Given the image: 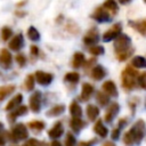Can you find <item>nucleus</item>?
<instances>
[{
	"instance_id": "obj_1",
	"label": "nucleus",
	"mask_w": 146,
	"mask_h": 146,
	"mask_svg": "<svg viewBox=\"0 0 146 146\" xmlns=\"http://www.w3.org/2000/svg\"><path fill=\"white\" fill-rule=\"evenodd\" d=\"M114 51L115 56L120 62L127 60L135 51L133 47L131 46V39L127 34H120L114 40Z\"/></svg>"
},
{
	"instance_id": "obj_2",
	"label": "nucleus",
	"mask_w": 146,
	"mask_h": 146,
	"mask_svg": "<svg viewBox=\"0 0 146 146\" xmlns=\"http://www.w3.org/2000/svg\"><path fill=\"white\" fill-rule=\"evenodd\" d=\"M146 135V125L143 120H138L129 131H127L123 136V141L127 145H132V144H138L140 140L145 137Z\"/></svg>"
},
{
	"instance_id": "obj_3",
	"label": "nucleus",
	"mask_w": 146,
	"mask_h": 146,
	"mask_svg": "<svg viewBox=\"0 0 146 146\" xmlns=\"http://www.w3.org/2000/svg\"><path fill=\"white\" fill-rule=\"evenodd\" d=\"M138 75H139V72L137 70L132 68V66H127L121 74L122 87L125 90H131L132 88H135Z\"/></svg>"
},
{
	"instance_id": "obj_4",
	"label": "nucleus",
	"mask_w": 146,
	"mask_h": 146,
	"mask_svg": "<svg viewBox=\"0 0 146 146\" xmlns=\"http://www.w3.org/2000/svg\"><path fill=\"white\" fill-rule=\"evenodd\" d=\"M122 32V25L121 23H115L114 25H112L110 27V30H107L104 34H103V40L105 42H108V41H112V40H115Z\"/></svg>"
},
{
	"instance_id": "obj_5",
	"label": "nucleus",
	"mask_w": 146,
	"mask_h": 146,
	"mask_svg": "<svg viewBox=\"0 0 146 146\" xmlns=\"http://www.w3.org/2000/svg\"><path fill=\"white\" fill-rule=\"evenodd\" d=\"M27 136H29L27 129L23 123H18L11 129V139H14L15 141L26 139Z\"/></svg>"
},
{
	"instance_id": "obj_6",
	"label": "nucleus",
	"mask_w": 146,
	"mask_h": 146,
	"mask_svg": "<svg viewBox=\"0 0 146 146\" xmlns=\"http://www.w3.org/2000/svg\"><path fill=\"white\" fill-rule=\"evenodd\" d=\"M91 17L99 22V23H104V22H110L111 21V14L108 11H106L103 7H97L95 9V11L92 13Z\"/></svg>"
},
{
	"instance_id": "obj_7",
	"label": "nucleus",
	"mask_w": 146,
	"mask_h": 146,
	"mask_svg": "<svg viewBox=\"0 0 146 146\" xmlns=\"http://www.w3.org/2000/svg\"><path fill=\"white\" fill-rule=\"evenodd\" d=\"M41 98H42V95L40 91H34L30 99H29V104H30V108L32 110V112L34 113H38L40 111V107H41Z\"/></svg>"
},
{
	"instance_id": "obj_8",
	"label": "nucleus",
	"mask_w": 146,
	"mask_h": 146,
	"mask_svg": "<svg viewBox=\"0 0 146 146\" xmlns=\"http://www.w3.org/2000/svg\"><path fill=\"white\" fill-rule=\"evenodd\" d=\"M34 79L36 80V82L41 86H48L51 83L52 79H54V75L51 73H48V72H44V71H36L35 72V75H34Z\"/></svg>"
},
{
	"instance_id": "obj_9",
	"label": "nucleus",
	"mask_w": 146,
	"mask_h": 146,
	"mask_svg": "<svg viewBox=\"0 0 146 146\" xmlns=\"http://www.w3.org/2000/svg\"><path fill=\"white\" fill-rule=\"evenodd\" d=\"M11 63H13V56L10 51L6 48L0 49V66L7 70L11 66Z\"/></svg>"
},
{
	"instance_id": "obj_10",
	"label": "nucleus",
	"mask_w": 146,
	"mask_h": 146,
	"mask_svg": "<svg viewBox=\"0 0 146 146\" xmlns=\"http://www.w3.org/2000/svg\"><path fill=\"white\" fill-rule=\"evenodd\" d=\"M98 40H99V38H98V31H97V29H90L87 33H86V35L83 36V43L86 44V46H95L97 42H98Z\"/></svg>"
},
{
	"instance_id": "obj_11",
	"label": "nucleus",
	"mask_w": 146,
	"mask_h": 146,
	"mask_svg": "<svg viewBox=\"0 0 146 146\" xmlns=\"http://www.w3.org/2000/svg\"><path fill=\"white\" fill-rule=\"evenodd\" d=\"M102 90L108 97H116L117 96V88L116 84L112 80H107L102 84Z\"/></svg>"
},
{
	"instance_id": "obj_12",
	"label": "nucleus",
	"mask_w": 146,
	"mask_h": 146,
	"mask_svg": "<svg viewBox=\"0 0 146 146\" xmlns=\"http://www.w3.org/2000/svg\"><path fill=\"white\" fill-rule=\"evenodd\" d=\"M24 44V39H23V34L22 33H17L16 35L13 36L11 41L9 42V48L14 51H18L23 48Z\"/></svg>"
},
{
	"instance_id": "obj_13",
	"label": "nucleus",
	"mask_w": 146,
	"mask_h": 146,
	"mask_svg": "<svg viewBox=\"0 0 146 146\" xmlns=\"http://www.w3.org/2000/svg\"><path fill=\"white\" fill-rule=\"evenodd\" d=\"M119 110H120L119 104H117V103H112V104L107 107V110H106V112H105V116H104L105 121H106V122H112V120H113V119L116 116V114L119 113Z\"/></svg>"
},
{
	"instance_id": "obj_14",
	"label": "nucleus",
	"mask_w": 146,
	"mask_h": 146,
	"mask_svg": "<svg viewBox=\"0 0 146 146\" xmlns=\"http://www.w3.org/2000/svg\"><path fill=\"white\" fill-rule=\"evenodd\" d=\"M22 100H23V96L21 95V94H17V95H15L9 102H8V104L6 105V107H5V110L6 111H14L15 108H17L19 105H21V103H22Z\"/></svg>"
},
{
	"instance_id": "obj_15",
	"label": "nucleus",
	"mask_w": 146,
	"mask_h": 146,
	"mask_svg": "<svg viewBox=\"0 0 146 146\" xmlns=\"http://www.w3.org/2000/svg\"><path fill=\"white\" fill-rule=\"evenodd\" d=\"M94 91H95V89H94L92 84L87 83V82L83 83L82 84V90H81V96H80L81 100H83V102L88 100L91 97V95L94 94Z\"/></svg>"
},
{
	"instance_id": "obj_16",
	"label": "nucleus",
	"mask_w": 146,
	"mask_h": 146,
	"mask_svg": "<svg viewBox=\"0 0 146 146\" xmlns=\"http://www.w3.org/2000/svg\"><path fill=\"white\" fill-rule=\"evenodd\" d=\"M129 25L132 26L136 31H138L143 35L146 34V18L140 19V21H130L129 22Z\"/></svg>"
},
{
	"instance_id": "obj_17",
	"label": "nucleus",
	"mask_w": 146,
	"mask_h": 146,
	"mask_svg": "<svg viewBox=\"0 0 146 146\" xmlns=\"http://www.w3.org/2000/svg\"><path fill=\"white\" fill-rule=\"evenodd\" d=\"M90 75H91V78L94 80L98 81V80H102L106 75V72H105V70H104V67L102 65H95L92 67L91 72H90Z\"/></svg>"
},
{
	"instance_id": "obj_18",
	"label": "nucleus",
	"mask_w": 146,
	"mask_h": 146,
	"mask_svg": "<svg viewBox=\"0 0 146 146\" xmlns=\"http://www.w3.org/2000/svg\"><path fill=\"white\" fill-rule=\"evenodd\" d=\"M26 113H27V107H26L25 105H21V106H18L17 108H15L11 113H9V114H8V120H9L10 122H13V121H15V120H16V117H17V116L25 115Z\"/></svg>"
},
{
	"instance_id": "obj_19",
	"label": "nucleus",
	"mask_w": 146,
	"mask_h": 146,
	"mask_svg": "<svg viewBox=\"0 0 146 146\" xmlns=\"http://www.w3.org/2000/svg\"><path fill=\"white\" fill-rule=\"evenodd\" d=\"M63 132H64V128H63V124L60 123V122H57L49 131H48V136L50 137V138H54V139H56V138H58V137H60L62 135H63Z\"/></svg>"
},
{
	"instance_id": "obj_20",
	"label": "nucleus",
	"mask_w": 146,
	"mask_h": 146,
	"mask_svg": "<svg viewBox=\"0 0 146 146\" xmlns=\"http://www.w3.org/2000/svg\"><path fill=\"white\" fill-rule=\"evenodd\" d=\"M102 7H103L106 11L111 13L112 15H114V14H116V13L119 11V6H117V3H116L115 0H105Z\"/></svg>"
},
{
	"instance_id": "obj_21",
	"label": "nucleus",
	"mask_w": 146,
	"mask_h": 146,
	"mask_svg": "<svg viewBox=\"0 0 146 146\" xmlns=\"http://www.w3.org/2000/svg\"><path fill=\"white\" fill-rule=\"evenodd\" d=\"M16 87L14 84H6V86H1L0 87V102L3 100L5 98H7L9 95H11L15 91Z\"/></svg>"
},
{
	"instance_id": "obj_22",
	"label": "nucleus",
	"mask_w": 146,
	"mask_h": 146,
	"mask_svg": "<svg viewBox=\"0 0 146 146\" xmlns=\"http://www.w3.org/2000/svg\"><path fill=\"white\" fill-rule=\"evenodd\" d=\"M84 62H86L84 55L82 52H80V51H76L74 54V56H73V59H72V66L74 68H79V67L83 66Z\"/></svg>"
},
{
	"instance_id": "obj_23",
	"label": "nucleus",
	"mask_w": 146,
	"mask_h": 146,
	"mask_svg": "<svg viewBox=\"0 0 146 146\" xmlns=\"http://www.w3.org/2000/svg\"><path fill=\"white\" fill-rule=\"evenodd\" d=\"M99 115V108L96 105L89 104L87 106V116L90 121H95Z\"/></svg>"
},
{
	"instance_id": "obj_24",
	"label": "nucleus",
	"mask_w": 146,
	"mask_h": 146,
	"mask_svg": "<svg viewBox=\"0 0 146 146\" xmlns=\"http://www.w3.org/2000/svg\"><path fill=\"white\" fill-rule=\"evenodd\" d=\"M94 131H95L99 137H106V136H107V132H108L107 128L103 124L102 120H98V121L95 123V125H94Z\"/></svg>"
},
{
	"instance_id": "obj_25",
	"label": "nucleus",
	"mask_w": 146,
	"mask_h": 146,
	"mask_svg": "<svg viewBox=\"0 0 146 146\" xmlns=\"http://www.w3.org/2000/svg\"><path fill=\"white\" fill-rule=\"evenodd\" d=\"M70 113L73 117H80L82 115V108L81 106L78 104V102H72L70 105Z\"/></svg>"
},
{
	"instance_id": "obj_26",
	"label": "nucleus",
	"mask_w": 146,
	"mask_h": 146,
	"mask_svg": "<svg viewBox=\"0 0 146 146\" xmlns=\"http://www.w3.org/2000/svg\"><path fill=\"white\" fill-rule=\"evenodd\" d=\"M70 125H71V128L74 130V131H80L84 125H86V123H84V121L83 120H81L80 117H72V120L70 121Z\"/></svg>"
},
{
	"instance_id": "obj_27",
	"label": "nucleus",
	"mask_w": 146,
	"mask_h": 146,
	"mask_svg": "<svg viewBox=\"0 0 146 146\" xmlns=\"http://www.w3.org/2000/svg\"><path fill=\"white\" fill-rule=\"evenodd\" d=\"M65 27H66V30L71 33V34H73V35H75V34H78L79 32H80V29H79V25L74 22V21H72V19H68L67 22H66V25H65Z\"/></svg>"
},
{
	"instance_id": "obj_28",
	"label": "nucleus",
	"mask_w": 146,
	"mask_h": 146,
	"mask_svg": "<svg viewBox=\"0 0 146 146\" xmlns=\"http://www.w3.org/2000/svg\"><path fill=\"white\" fill-rule=\"evenodd\" d=\"M64 111H65V106H64L63 104H60V105H55L54 107H51V108L47 112V115H48V116H57V115H60Z\"/></svg>"
},
{
	"instance_id": "obj_29",
	"label": "nucleus",
	"mask_w": 146,
	"mask_h": 146,
	"mask_svg": "<svg viewBox=\"0 0 146 146\" xmlns=\"http://www.w3.org/2000/svg\"><path fill=\"white\" fill-rule=\"evenodd\" d=\"M131 65L136 68H146V59L141 56H136L132 58Z\"/></svg>"
},
{
	"instance_id": "obj_30",
	"label": "nucleus",
	"mask_w": 146,
	"mask_h": 146,
	"mask_svg": "<svg viewBox=\"0 0 146 146\" xmlns=\"http://www.w3.org/2000/svg\"><path fill=\"white\" fill-rule=\"evenodd\" d=\"M27 36L32 41H39L40 40V33L34 26H30L27 30Z\"/></svg>"
},
{
	"instance_id": "obj_31",
	"label": "nucleus",
	"mask_w": 146,
	"mask_h": 146,
	"mask_svg": "<svg viewBox=\"0 0 146 146\" xmlns=\"http://www.w3.org/2000/svg\"><path fill=\"white\" fill-rule=\"evenodd\" d=\"M64 80L66 82H71V83H76L80 80V75L76 72H67L64 76Z\"/></svg>"
},
{
	"instance_id": "obj_32",
	"label": "nucleus",
	"mask_w": 146,
	"mask_h": 146,
	"mask_svg": "<svg viewBox=\"0 0 146 146\" xmlns=\"http://www.w3.org/2000/svg\"><path fill=\"white\" fill-rule=\"evenodd\" d=\"M44 127H46V124L43 121H36L35 120V121L29 122V128H31L34 131H41L42 129H44Z\"/></svg>"
},
{
	"instance_id": "obj_33",
	"label": "nucleus",
	"mask_w": 146,
	"mask_h": 146,
	"mask_svg": "<svg viewBox=\"0 0 146 146\" xmlns=\"http://www.w3.org/2000/svg\"><path fill=\"white\" fill-rule=\"evenodd\" d=\"M34 75L33 74H29L26 78H25V82H24V87L27 91H31L33 88H34Z\"/></svg>"
},
{
	"instance_id": "obj_34",
	"label": "nucleus",
	"mask_w": 146,
	"mask_h": 146,
	"mask_svg": "<svg viewBox=\"0 0 146 146\" xmlns=\"http://www.w3.org/2000/svg\"><path fill=\"white\" fill-rule=\"evenodd\" d=\"M96 99H97V102L99 103V105L105 106V105L108 103L110 97H108L106 94H104L103 91H98V92L96 94Z\"/></svg>"
},
{
	"instance_id": "obj_35",
	"label": "nucleus",
	"mask_w": 146,
	"mask_h": 146,
	"mask_svg": "<svg viewBox=\"0 0 146 146\" xmlns=\"http://www.w3.org/2000/svg\"><path fill=\"white\" fill-rule=\"evenodd\" d=\"M105 51V49L102 47V46H98V44H95L92 47L89 48V52L94 56H99V55H103Z\"/></svg>"
},
{
	"instance_id": "obj_36",
	"label": "nucleus",
	"mask_w": 146,
	"mask_h": 146,
	"mask_svg": "<svg viewBox=\"0 0 146 146\" xmlns=\"http://www.w3.org/2000/svg\"><path fill=\"white\" fill-rule=\"evenodd\" d=\"M10 36H13V31H11V29L8 27V26L2 27V30H1V39H2L3 41H7Z\"/></svg>"
},
{
	"instance_id": "obj_37",
	"label": "nucleus",
	"mask_w": 146,
	"mask_h": 146,
	"mask_svg": "<svg viewBox=\"0 0 146 146\" xmlns=\"http://www.w3.org/2000/svg\"><path fill=\"white\" fill-rule=\"evenodd\" d=\"M137 82H138V84H139L140 88H143V89L146 90V72L139 73V75L137 78Z\"/></svg>"
},
{
	"instance_id": "obj_38",
	"label": "nucleus",
	"mask_w": 146,
	"mask_h": 146,
	"mask_svg": "<svg viewBox=\"0 0 146 146\" xmlns=\"http://www.w3.org/2000/svg\"><path fill=\"white\" fill-rule=\"evenodd\" d=\"M75 145H76L75 137L72 133H67L65 138V146H75Z\"/></svg>"
},
{
	"instance_id": "obj_39",
	"label": "nucleus",
	"mask_w": 146,
	"mask_h": 146,
	"mask_svg": "<svg viewBox=\"0 0 146 146\" xmlns=\"http://www.w3.org/2000/svg\"><path fill=\"white\" fill-rule=\"evenodd\" d=\"M15 59H16L17 64H18L21 67H22V66H24V65H25V63H26V57H25L23 54H18V55H16Z\"/></svg>"
},
{
	"instance_id": "obj_40",
	"label": "nucleus",
	"mask_w": 146,
	"mask_h": 146,
	"mask_svg": "<svg viewBox=\"0 0 146 146\" xmlns=\"http://www.w3.org/2000/svg\"><path fill=\"white\" fill-rule=\"evenodd\" d=\"M23 146H41L40 141L35 138H32V139H29L27 141H25V144Z\"/></svg>"
},
{
	"instance_id": "obj_41",
	"label": "nucleus",
	"mask_w": 146,
	"mask_h": 146,
	"mask_svg": "<svg viewBox=\"0 0 146 146\" xmlns=\"http://www.w3.org/2000/svg\"><path fill=\"white\" fill-rule=\"evenodd\" d=\"M30 52H31V56L33 57H38L39 56V48L36 46H31L30 48Z\"/></svg>"
},
{
	"instance_id": "obj_42",
	"label": "nucleus",
	"mask_w": 146,
	"mask_h": 146,
	"mask_svg": "<svg viewBox=\"0 0 146 146\" xmlns=\"http://www.w3.org/2000/svg\"><path fill=\"white\" fill-rule=\"evenodd\" d=\"M95 63H96V59H95V58H91V59H89V60L84 62V64H83V65H84V67H86V68H89V67H90L92 64H95Z\"/></svg>"
},
{
	"instance_id": "obj_43",
	"label": "nucleus",
	"mask_w": 146,
	"mask_h": 146,
	"mask_svg": "<svg viewBox=\"0 0 146 146\" xmlns=\"http://www.w3.org/2000/svg\"><path fill=\"white\" fill-rule=\"evenodd\" d=\"M119 136H120V128H116V129H114L112 131V138L113 139H117Z\"/></svg>"
},
{
	"instance_id": "obj_44",
	"label": "nucleus",
	"mask_w": 146,
	"mask_h": 146,
	"mask_svg": "<svg viewBox=\"0 0 146 146\" xmlns=\"http://www.w3.org/2000/svg\"><path fill=\"white\" fill-rule=\"evenodd\" d=\"M92 144H94V140H91V141H80L78 144V146H92Z\"/></svg>"
},
{
	"instance_id": "obj_45",
	"label": "nucleus",
	"mask_w": 146,
	"mask_h": 146,
	"mask_svg": "<svg viewBox=\"0 0 146 146\" xmlns=\"http://www.w3.org/2000/svg\"><path fill=\"white\" fill-rule=\"evenodd\" d=\"M102 146H115V144L113 141H105V143H103Z\"/></svg>"
},
{
	"instance_id": "obj_46",
	"label": "nucleus",
	"mask_w": 146,
	"mask_h": 146,
	"mask_svg": "<svg viewBox=\"0 0 146 146\" xmlns=\"http://www.w3.org/2000/svg\"><path fill=\"white\" fill-rule=\"evenodd\" d=\"M50 146H62V144H60V141H58V140H54Z\"/></svg>"
},
{
	"instance_id": "obj_47",
	"label": "nucleus",
	"mask_w": 146,
	"mask_h": 146,
	"mask_svg": "<svg viewBox=\"0 0 146 146\" xmlns=\"http://www.w3.org/2000/svg\"><path fill=\"white\" fill-rule=\"evenodd\" d=\"M5 143H6V140H5V137H3L2 135H0V146L5 145Z\"/></svg>"
},
{
	"instance_id": "obj_48",
	"label": "nucleus",
	"mask_w": 146,
	"mask_h": 146,
	"mask_svg": "<svg viewBox=\"0 0 146 146\" xmlns=\"http://www.w3.org/2000/svg\"><path fill=\"white\" fill-rule=\"evenodd\" d=\"M131 0H119V2L120 3H122V5H127V3H129Z\"/></svg>"
},
{
	"instance_id": "obj_49",
	"label": "nucleus",
	"mask_w": 146,
	"mask_h": 146,
	"mask_svg": "<svg viewBox=\"0 0 146 146\" xmlns=\"http://www.w3.org/2000/svg\"><path fill=\"white\" fill-rule=\"evenodd\" d=\"M2 129H3V124H2V123H1V122H0V131H1V130H2Z\"/></svg>"
},
{
	"instance_id": "obj_50",
	"label": "nucleus",
	"mask_w": 146,
	"mask_h": 146,
	"mask_svg": "<svg viewBox=\"0 0 146 146\" xmlns=\"http://www.w3.org/2000/svg\"><path fill=\"white\" fill-rule=\"evenodd\" d=\"M145 1H146V0H145Z\"/></svg>"
}]
</instances>
